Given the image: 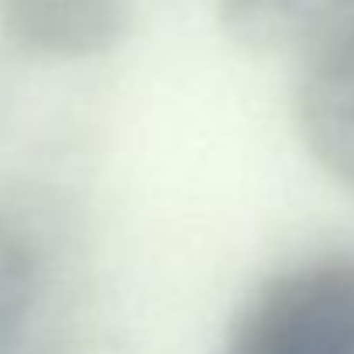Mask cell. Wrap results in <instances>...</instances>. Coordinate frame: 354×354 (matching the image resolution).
<instances>
[{"label": "cell", "instance_id": "cell-6", "mask_svg": "<svg viewBox=\"0 0 354 354\" xmlns=\"http://www.w3.org/2000/svg\"><path fill=\"white\" fill-rule=\"evenodd\" d=\"M38 354H45V351H38Z\"/></svg>", "mask_w": 354, "mask_h": 354}, {"label": "cell", "instance_id": "cell-4", "mask_svg": "<svg viewBox=\"0 0 354 354\" xmlns=\"http://www.w3.org/2000/svg\"><path fill=\"white\" fill-rule=\"evenodd\" d=\"M227 35L251 52H275L320 28L334 0H214Z\"/></svg>", "mask_w": 354, "mask_h": 354}, {"label": "cell", "instance_id": "cell-2", "mask_svg": "<svg viewBox=\"0 0 354 354\" xmlns=\"http://www.w3.org/2000/svg\"><path fill=\"white\" fill-rule=\"evenodd\" d=\"M0 28L28 52L86 59L127 35L131 0H0Z\"/></svg>", "mask_w": 354, "mask_h": 354}, {"label": "cell", "instance_id": "cell-3", "mask_svg": "<svg viewBox=\"0 0 354 354\" xmlns=\"http://www.w3.org/2000/svg\"><path fill=\"white\" fill-rule=\"evenodd\" d=\"M299 124L310 151L354 189V24L330 35L310 62Z\"/></svg>", "mask_w": 354, "mask_h": 354}, {"label": "cell", "instance_id": "cell-1", "mask_svg": "<svg viewBox=\"0 0 354 354\" xmlns=\"http://www.w3.org/2000/svg\"><path fill=\"white\" fill-rule=\"evenodd\" d=\"M224 354H354V258L272 275L241 306Z\"/></svg>", "mask_w": 354, "mask_h": 354}, {"label": "cell", "instance_id": "cell-5", "mask_svg": "<svg viewBox=\"0 0 354 354\" xmlns=\"http://www.w3.org/2000/svg\"><path fill=\"white\" fill-rule=\"evenodd\" d=\"M31 303H35L31 248L0 217V354H21Z\"/></svg>", "mask_w": 354, "mask_h": 354}]
</instances>
